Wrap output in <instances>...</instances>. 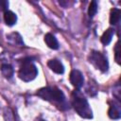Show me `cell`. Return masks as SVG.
Returning <instances> with one entry per match:
<instances>
[{
	"instance_id": "17",
	"label": "cell",
	"mask_w": 121,
	"mask_h": 121,
	"mask_svg": "<svg viewBox=\"0 0 121 121\" xmlns=\"http://www.w3.org/2000/svg\"><path fill=\"white\" fill-rule=\"evenodd\" d=\"M36 121H44V120H43V119H37Z\"/></svg>"
},
{
	"instance_id": "12",
	"label": "cell",
	"mask_w": 121,
	"mask_h": 121,
	"mask_svg": "<svg viewBox=\"0 0 121 121\" xmlns=\"http://www.w3.org/2000/svg\"><path fill=\"white\" fill-rule=\"evenodd\" d=\"M113 34H114V29L112 28V27L108 28V29L102 34V36H101V39H100V40H101V43H102L104 45H108V44L111 43Z\"/></svg>"
},
{
	"instance_id": "6",
	"label": "cell",
	"mask_w": 121,
	"mask_h": 121,
	"mask_svg": "<svg viewBox=\"0 0 121 121\" xmlns=\"http://www.w3.org/2000/svg\"><path fill=\"white\" fill-rule=\"evenodd\" d=\"M47 65L56 74H63L64 73V66L62 65V63L60 60H58L56 59H52V60H48Z\"/></svg>"
},
{
	"instance_id": "10",
	"label": "cell",
	"mask_w": 121,
	"mask_h": 121,
	"mask_svg": "<svg viewBox=\"0 0 121 121\" xmlns=\"http://www.w3.org/2000/svg\"><path fill=\"white\" fill-rule=\"evenodd\" d=\"M7 40L11 44H18V45H23L24 44L22 37L17 32H12L9 35H8L7 36Z\"/></svg>"
},
{
	"instance_id": "7",
	"label": "cell",
	"mask_w": 121,
	"mask_h": 121,
	"mask_svg": "<svg viewBox=\"0 0 121 121\" xmlns=\"http://www.w3.org/2000/svg\"><path fill=\"white\" fill-rule=\"evenodd\" d=\"M108 115L112 119H119L121 116V109H120V103L119 102H113L110 106V109L108 111Z\"/></svg>"
},
{
	"instance_id": "3",
	"label": "cell",
	"mask_w": 121,
	"mask_h": 121,
	"mask_svg": "<svg viewBox=\"0 0 121 121\" xmlns=\"http://www.w3.org/2000/svg\"><path fill=\"white\" fill-rule=\"evenodd\" d=\"M38 75V69L30 59H25L22 60L18 76L23 81H31Z\"/></svg>"
},
{
	"instance_id": "15",
	"label": "cell",
	"mask_w": 121,
	"mask_h": 121,
	"mask_svg": "<svg viewBox=\"0 0 121 121\" xmlns=\"http://www.w3.org/2000/svg\"><path fill=\"white\" fill-rule=\"evenodd\" d=\"M9 7V2L6 0H0V11H7Z\"/></svg>"
},
{
	"instance_id": "16",
	"label": "cell",
	"mask_w": 121,
	"mask_h": 121,
	"mask_svg": "<svg viewBox=\"0 0 121 121\" xmlns=\"http://www.w3.org/2000/svg\"><path fill=\"white\" fill-rule=\"evenodd\" d=\"M114 50H115V60H116V61H117L118 63H120V57H119V43H118V42H117L116 44H115V48H114Z\"/></svg>"
},
{
	"instance_id": "9",
	"label": "cell",
	"mask_w": 121,
	"mask_h": 121,
	"mask_svg": "<svg viewBox=\"0 0 121 121\" xmlns=\"http://www.w3.org/2000/svg\"><path fill=\"white\" fill-rule=\"evenodd\" d=\"M4 21H5V23H6L7 26H12L17 22V16L11 10H7L4 13Z\"/></svg>"
},
{
	"instance_id": "14",
	"label": "cell",
	"mask_w": 121,
	"mask_h": 121,
	"mask_svg": "<svg viewBox=\"0 0 121 121\" xmlns=\"http://www.w3.org/2000/svg\"><path fill=\"white\" fill-rule=\"evenodd\" d=\"M96 11H97V3L95 1H92L88 8V15L92 18L95 15Z\"/></svg>"
},
{
	"instance_id": "11",
	"label": "cell",
	"mask_w": 121,
	"mask_h": 121,
	"mask_svg": "<svg viewBox=\"0 0 121 121\" xmlns=\"http://www.w3.org/2000/svg\"><path fill=\"white\" fill-rule=\"evenodd\" d=\"M1 73H2V75L6 78L9 79V78H12V76L14 74V70H13V67L10 64H9V63H3L1 65Z\"/></svg>"
},
{
	"instance_id": "8",
	"label": "cell",
	"mask_w": 121,
	"mask_h": 121,
	"mask_svg": "<svg viewBox=\"0 0 121 121\" xmlns=\"http://www.w3.org/2000/svg\"><path fill=\"white\" fill-rule=\"evenodd\" d=\"M44 42H45L46 45L49 48H51V49L56 50V49L59 48V43H58L56 37L53 34H51V33L45 34V36H44Z\"/></svg>"
},
{
	"instance_id": "1",
	"label": "cell",
	"mask_w": 121,
	"mask_h": 121,
	"mask_svg": "<svg viewBox=\"0 0 121 121\" xmlns=\"http://www.w3.org/2000/svg\"><path fill=\"white\" fill-rule=\"evenodd\" d=\"M72 105L75 111L78 112L79 116L82 118L90 119L93 117L92 109L87 101V99L83 96V95L79 91H74L72 94Z\"/></svg>"
},
{
	"instance_id": "4",
	"label": "cell",
	"mask_w": 121,
	"mask_h": 121,
	"mask_svg": "<svg viewBox=\"0 0 121 121\" xmlns=\"http://www.w3.org/2000/svg\"><path fill=\"white\" fill-rule=\"evenodd\" d=\"M89 60L96 69L100 70L101 72L108 71L109 68L108 60L102 53L98 51H92L89 56Z\"/></svg>"
},
{
	"instance_id": "5",
	"label": "cell",
	"mask_w": 121,
	"mask_h": 121,
	"mask_svg": "<svg viewBox=\"0 0 121 121\" xmlns=\"http://www.w3.org/2000/svg\"><path fill=\"white\" fill-rule=\"evenodd\" d=\"M70 82L71 84L77 89V90H79L83 84H84V78H83V75L80 71L78 70H72L71 73H70Z\"/></svg>"
},
{
	"instance_id": "13",
	"label": "cell",
	"mask_w": 121,
	"mask_h": 121,
	"mask_svg": "<svg viewBox=\"0 0 121 121\" xmlns=\"http://www.w3.org/2000/svg\"><path fill=\"white\" fill-rule=\"evenodd\" d=\"M120 9H112L111 10V15H110V23L113 26H115L119 20H120Z\"/></svg>"
},
{
	"instance_id": "2",
	"label": "cell",
	"mask_w": 121,
	"mask_h": 121,
	"mask_svg": "<svg viewBox=\"0 0 121 121\" xmlns=\"http://www.w3.org/2000/svg\"><path fill=\"white\" fill-rule=\"evenodd\" d=\"M36 95L38 96H40L41 98L44 99V100L50 101L52 103H56L59 106L60 105V107L61 106H66L64 94L57 87L48 86V87L41 88L40 90L37 91Z\"/></svg>"
}]
</instances>
